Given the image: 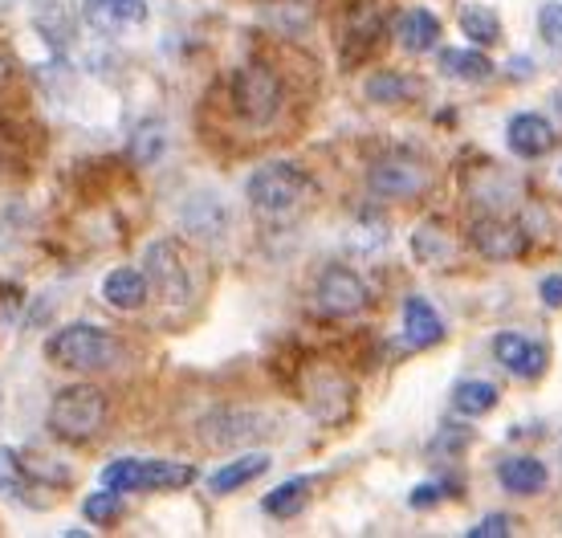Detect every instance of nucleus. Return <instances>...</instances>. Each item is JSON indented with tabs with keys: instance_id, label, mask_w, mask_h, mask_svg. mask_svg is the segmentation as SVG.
<instances>
[{
	"instance_id": "30",
	"label": "nucleus",
	"mask_w": 562,
	"mask_h": 538,
	"mask_svg": "<svg viewBox=\"0 0 562 538\" xmlns=\"http://www.w3.org/2000/svg\"><path fill=\"white\" fill-rule=\"evenodd\" d=\"M119 514H123V494H119V490H106V485L82 502V518L90 526H111Z\"/></svg>"
},
{
	"instance_id": "8",
	"label": "nucleus",
	"mask_w": 562,
	"mask_h": 538,
	"mask_svg": "<svg viewBox=\"0 0 562 538\" xmlns=\"http://www.w3.org/2000/svg\"><path fill=\"white\" fill-rule=\"evenodd\" d=\"M367 184L375 197H387V200H416L428 192L432 184V171L424 164L420 156H412V152H387L371 164L367 171Z\"/></svg>"
},
{
	"instance_id": "17",
	"label": "nucleus",
	"mask_w": 562,
	"mask_h": 538,
	"mask_svg": "<svg viewBox=\"0 0 562 538\" xmlns=\"http://www.w3.org/2000/svg\"><path fill=\"white\" fill-rule=\"evenodd\" d=\"M497 482H502L506 494L526 497V494H542L550 482V473L538 457H506V461L497 466Z\"/></svg>"
},
{
	"instance_id": "21",
	"label": "nucleus",
	"mask_w": 562,
	"mask_h": 538,
	"mask_svg": "<svg viewBox=\"0 0 562 538\" xmlns=\"http://www.w3.org/2000/svg\"><path fill=\"white\" fill-rule=\"evenodd\" d=\"M412 254L420 257L424 266L449 269L452 257H457V242H452L436 221H424V225H416V233H412Z\"/></svg>"
},
{
	"instance_id": "13",
	"label": "nucleus",
	"mask_w": 562,
	"mask_h": 538,
	"mask_svg": "<svg viewBox=\"0 0 562 538\" xmlns=\"http://www.w3.org/2000/svg\"><path fill=\"white\" fill-rule=\"evenodd\" d=\"M506 143L509 152L521 159H542L550 156L554 147H559V131H554V123L550 119H542V114H514L506 127Z\"/></svg>"
},
{
	"instance_id": "32",
	"label": "nucleus",
	"mask_w": 562,
	"mask_h": 538,
	"mask_svg": "<svg viewBox=\"0 0 562 538\" xmlns=\"http://www.w3.org/2000/svg\"><path fill=\"white\" fill-rule=\"evenodd\" d=\"M538 33H542V42H547L550 49L562 54V0H547V4L538 9Z\"/></svg>"
},
{
	"instance_id": "2",
	"label": "nucleus",
	"mask_w": 562,
	"mask_h": 538,
	"mask_svg": "<svg viewBox=\"0 0 562 538\" xmlns=\"http://www.w3.org/2000/svg\"><path fill=\"white\" fill-rule=\"evenodd\" d=\"M143 273H147L155 302L168 306V311H180V306H188L200 294L196 257L188 254V245L176 242V237H159V242L147 245Z\"/></svg>"
},
{
	"instance_id": "34",
	"label": "nucleus",
	"mask_w": 562,
	"mask_h": 538,
	"mask_svg": "<svg viewBox=\"0 0 562 538\" xmlns=\"http://www.w3.org/2000/svg\"><path fill=\"white\" fill-rule=\"evenodd\" d=\"M445 490H449V485H445V482H424V485H416V490H412V497H408V506H412V511H424V506H436V502H440V494H445Z\"/></svg>"
},
{
	"instance_id": "35",
	"label": "nucleus",
	"mask_w": 562,
	"mask_h": 538,
	"mask_svg": "<svg viewBox=\"0 0 562 538\" xmlns=\"http://www.w3.org/2000/svg\"><path fill=\"white\" fill-rule=\"evenodd\" d=\"M538 298L547 302L550 311H562V273H550V278H542V282H538Z\"/></svg>"
},
{
	"instance_id": "22",
	"label": "nucleus",
	"mask_w": 562,
	"mask_h": 538,
	"mask_svg": "<svg viewBox=\"0 0 562 538\" xmlns=\"http://www.w3.org/2000/svg\"><path fill=\"white\" fill-rule=\"evenodd\" d=\"M457 25L469 42L477 45H497L502 42V16L493 13L490 4H481V0H464L461 9H457Z\"/></svg>"
},
{
	"instance_id": "29",
	"label": "nucleus",
	"mask_w": 562,
	"mask_h": 538,
	"mask_svg": "<svg viewBox=\"0 0 562 538\" xmlns=\"http://www.w3.org/2000/svg\"><path fill=\"white\" fill-rule=\"evenodd\" d=\"M473 440H477V433H473V428L440 425V428H436V437L428 440V457H432V461H440V466H449V461H457V457H461Z\"/></svg>"
},
{
	"instance_id": "36",
	"label": "nucleus",
	"mask_w": 562,
	"mask_h": 538,
	"mask_svg": "<svg viewBox=\"0 0 562 538\" xmlns=\"http://www.w3.org/2000/svg\"><path fill=\"white\" fill-rule=\"evenodd\" d=\"M530 74H535V61H530V57H509V78H530Z\"/></svg>"
},
{
	"instance_id": "19",
	"label": "nucleus",
	"mask_w": 562,
	"mask_h": 538,
	"mask_svg": "<svg viewBox=\"0 0 562 538\" xmlns=\"http://www.w3.org/2000/svg\"><path fill=\"white\" fill-rule=\"evenodd\" d=\"M383 33V21L380 13L371 9V4H363V9H355L351 21L342 25V61L347 66H355L359 57L371 54V45H375V37Z\"/></svg>"
},
{
	"instance_id": "26",
	"label": "nucleus",
	"mask_w": 562,
	"mask_h": 538,
	"mask_svg": "<svg viewBox=\"0 0 562 538\" xmlns=\"http://www.w3.org/2000/svg\"><path fill=\"white\" fill-rule=\"evenodd\" d=\"M0 494L21 497V502H29V506H37L29 494H42V490L25 478V469H21V453H16V449H4V445H0Z\"/></svg>"
},
{
	"instance_id": "11",
	"label": "nucleus",
	"mask_w": 562,
	"mask_h": 538,
	"mask_svg": "<svg viewBox=\"0 0 562 538\" xmlns=\"http://www.w3.org/2000/svg\"><path fill=\"white\" fill-rule=\"evenodd\" d=\"M82 21L102 37H123L151 21L147 0H82Z\"/></svg>"
},
{
	"instance_id": "27",
	"label": "nucleus",
	"mask_w": 562,
	"mask_h": 538,
	"mask_svg": "<svg viewBox=\"0 0 562 538\" xmlns=\"http://www.w3.org/2000/svg\"><path fill=\"white\" fill-rule=\"evenodd\" d=\"M452 404H457L461 416H485V412L497 408V388H493L490 380H464V383H457Z\"/></svg>"
},
{
	"instance_id": "16",
	"label": "nucleus",
	"mask_w": 562,
	"mask_h": 538,
	"mask_svg": "<svg viewBox=\"0 0 562 538\" xmlns=\"http://www.w3.org/2000/svg\"><path fill=\"white\" fill-rule=\"evenodd\" d=\"M147 294H151V285H147V273H139V269H111L102 278V302L114 311H139Z\"/></svg>"
},
{
	"instance_id": "1",
	"label": "nucleus",
	"mask_w": 562,
	"mask_h": 538,
	"mask_svg": "<svg viewBox=\"0 0 562 538\" xmlns=\"http://www.w3.org/2000/svg\"><path fill=\"white\" fill-rule=\"evenodd\" d=\"M45 359L61 371H111L127 359V347L94 323H70L45 339Z\"/></svg>"
},
{
	"instance_id": "4",
	"label": "nucleus",
	"mask_w": 562,
	"mask_h": 538,
	"mask_svg": "<svg viewBox=\"0 0 562 538\" xmlns=\"http://www.w3.org/2000/svg\"><path fill=\"white\" fill-rule=\"evenodd\" d=\"M228 102H233V114H237L240 123L261 131L285 107V86H281L273 66H266V61H245L228 78Z\"/></svg>"
},
{
	"instance_id": "24",
	"label": "nucleus",
	"mask_w": 562,
	"mask_h": 538,
	"mask_svg": "<svg viewBox=\"0 0 562 538\" xmlns=\"http://www.w3.org/2000/svg\"><path fill=\"white\" fill-rule=\"evenodd\" d=\"M37 29L45 33V42L54 45V49H66L74 37V13L70 4H61V0H45V4H37Z\"/></svg>"
},
{
	"instance_id": "7",
	"label": "nucleus",
	"mask_w": 562,
	"mask_h": 538,
	"mask_svg": "<svg viewBox=\"0 0 562 538\" xmlns=\"http://www.w3.org/2000/svg\"><path fill=\"white\" fill-rule=\"evenodd\" d=\"M306 192H310L306 171L294 168V164H266L245 184V197L254 204V213L261 216H290L306 200Z\"/></svg>"
},
{
	"instance_id": "25",
	"label": "nucleus",
	"mask_w": 562,
	"mask_h": 538,
	"mask_svg": "<svg viewBox=\"0 0 562 538\" xmlns=\"http://www.w3.org/2000/svg\"><path fill=\"white\" fill-rule=\"evenodd\" d=\"M310 478H290V482H281L273 494H266V514L269 518H297L302 514V506L310 502Z\"/></svg>"
},
{
	"instance_id": "12",
	"label": "nucleus",
	"mask_w": 562,
	"mask_h": 538,
	"mask_svg": "<svg viewBox=\"0 0 562 538\" xmlns=\"http://www.w3.org/2000/svg\"><path fill=\"white\" fill-rule=\"evenodd\" d=\"M469 242L481 257L490 261H514V257L526 254V233H521L514 221H502V216H481L477 225L469 228Z\"/></svg>"
},
{
	"instance_id": "10",
	"label": "nucleus",
	"mask_w": 562,
	"mask_h": 538,
	"mask_svg": "<svg viewBox=\"0 0 562 538\" xmlns=\"http://www.w3.org/2000/svg\"><path fill=\"white\" fill-rule=\"evenodd\" d=\"M371 302L367 294V282L347 266H326L314 282V306L326 314V318H351Z\"/></svg>"
},
{
	"instance_id": "14",
	"label": "nucleus",
	"mask_w": 562,
	"mask_h": 538,
	"mask_svg": "<svg viewBox=\"0 0 562 538\" xmlns=\"http://www.w3.org/2000/svg\"><path fill=\"white\" fill-rule=\"evenodd\" d=\"M493 355H497V363H506V371H514L521 380H538L550 363V355L542 343L526 339V335H514V330L493 339Z\"/></svg>"
},
{
	"instance_id": "5",
	"label": "nucleus",
	"mask_w": 562,
	"mask_h": 538,
	"mask_svg": "<svg viewBox=\"0 0 562 538\" xmlns=\"http://www.w3.org/2000/svg\"><path fill=\"white\" fill-rule=\"evenodd\" d=\"M102 485L119 490V494H164V490H183L196 482V469L188 461H143V457H119L111 466H102Z\"/></svg>"
},
{
	"instance_id": "9",
	"label": "nucleus",
	"mask_w": 562,
	"mask_h": 538,
	"mask_svg": "<svg viewBox=\"0 0 562 538\" xmlns=\"http://www.w3.org/2000/svg\"><path fill=\"white\" fill-rule=\"evenodd\" d=\"M269 433H273L269 416L254 408H212L200 421V440L212 449H240V445H254Z\"/></svg>"
},
{
	"instance_id": "31",
	"label": "nucleus",
	"mask_w": 562,
	"mask_h": 538,
	"mask_svg": "<svg viewBox=\"0 0 562 538\" xmlns=\"http://www.w3.org/2000/svg\"><path fill=\"white\" fill-rule=\"evenodd\" d=\"M164 143H168V135H164L159 123H151V127L143 123V127L135 131V139H131V159H135V164H151Z\"/></svg>"
},
{
	"instance_id": "6",
	"label": "nucleus",
	"mask_w": 562,
	"mask_h": 538,
	"mask_svg": "<svg viewBox=\"0 0 562 538\" xmlns=\"http://www.w3.org/2000/svg\"><path fill=\"white\" fill-rule=\"evenodd\" d=\"M302 404L318 425H347L355 412V383L330 363H314L302 371Z\"/></svg>"
},
{
	"instance_id": "23",
	"label": "nucleus",
	"mask_w": 562,
	"mask_h": 538,
	"mask_svg": "<svg viewBox=\"0 0 562 538\" xmlns=\"http://www.w3.org/2000/svg\"><path fill=\"white\" fill-rule=\"evenodd\" d=\"M440 74L445 78H461V82H485L493 74V61L477 49H445L440 54Z\"/></svg>"
},
{
	"instance_id": "20",
	"label": "nucleus",
	"mask_w": 562,
	"mask_h": 538,
	"mask_svg": "<svg viewBox=\"0 0 562 538\" xmlns=\"http://www.w3.org/2000/svg\"><path fill=\"white\" fill-rule=\"evenodd\" d=\"M395 42L408 54H428L440 42V21L428 9H408V13L395 21Z\"/></svg>"
},
{
	"instance_id": "28",
	"label": "nucleus",
	"mask_w": 562,
	"mask_h": 538,
	"mask_svg": "<svg viewBox=\"0 0 562 538\" xmlns=\"http://www.w3.org/2000/svg\"><path fill=\"white\" fill-rule=\"evenodd\" d=\"M416 94H420V82H416V78H404V74H375V78L367 82V99L383 102V107L412 102Z\"/></svg>"
},
{
	"instance_id": "33",
	"label": "nucleus",
	"mask_w": 562,
	"mask_h": 538,
	"mask_svg": "<svg viewBox=\"0 0 562 538\" xmlns=\"http://www.w3.org/2000/svg\"><path fill=\"white\" fill-rule=\"evenodd\" d=\"M506 538L514 535V518L509 514H490V518H481L477 526H469V538Z\"/></svg>"
},
{
	"instance_id": "18",
	"label": "nucleus",
	"mask_w": 562,
	"mask_h": 538,
	"mask_svg": "<svg viewBox=\"0 0 562 538\" xmlns=\"http://www.w3.org/2000/svg\"><path fill=\"white\" fill-rule=\"evenodd\" d=\"M269 453H240L237 461H225L221 469H212L209 473V494H233L240 485L257 482L261 473H269Z\"/></svg>"
},
{
	"instance_id": "3",
	"label": "nucleus",
	"mask_w": 562,
	"mask_h": 538,
	"mask_svg": "<svg viewBox=\"0 0 562 538\" xmlns=\"http://www.w3.org/2000/svg\"><path fill=\"white\" fill-rule=\"evenodd\" d=\"M106 392L94 383H70L49 400V433L66 445H90L106 428Z\"/></svg>"
},
{
	"instance_id": "15",
	"label": "nucleus",
	"mask_w": 562,
	"mask_h": 538,
	"mask_svg": "<svg viewBox=\"0 0 562 538\" xmlns=\"http://www.w3.org/2000/svg\"><path fill=\"white\" fill-rule=\"evenodd\" d=\"M445 335H449V330H445V318L436 314L432 302L412 294L408 302H404V343L416 347V351H424V347L445 343Z\"/></svg>"
}]
</instances>
